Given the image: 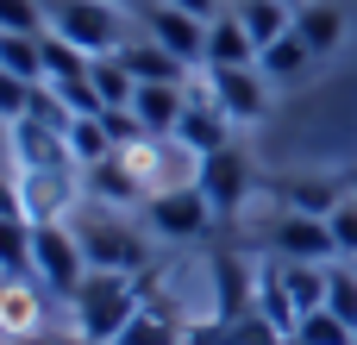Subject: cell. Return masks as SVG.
<instances>
[{
    "label": "cell",
    "mask_w": 357,
    "mask_h": 345,
    "mask_svg": "<svg viewBox=\"0 0 357 345\" xmlns=\"http://www.w3.org/2000/svg\"><path fill=\"white\" fill-rule=\"evenodd\" d=\"M144 308V295L132 289V277H113V270H88V283L75 289L69 302V321L82 345H119V333L132 327V314Z\"/></svg>",
    "instance_id": "cell-1"
},
{
    "label": "cell",
    "mask_w": 357,
    "mask_h": 345,
    "mask_svg": "<svg viewBox=\"0 0 357 345\" xmlns=\"http://www.w3.org/2000/svg\"><path fill=\"white\" fill-rule=\"evenodd\" d=\"M31 277L44 295L56 302H75V289L88 283V251L75 239V226L50 220V226H31Z\"/></svg>",
    "instance_id": "cell-2"
},
{
    "label": "cell",
    "mask_w": 357,
    "mask_h": 345,
    "mask_svg": "<svg viewBox=\"0 0 357 345\" xmlns=\"http://www.w3.org/2000/svg\"><path fill=\"white\" fill-rule=\"evenodd\" d=\"M44 13H50V31L69 38L82 57H113L126 44V19L113 0H50Z\"/></svg>",
    "instance_id": "cell-3"
},
{
    "label": "cell",
    "mask_w": 357,
    "mask_h": 345,
    "mask_svg": "<svg viewBox=\"0 0 357 345\" xmlns=\"http://www.w3.org/2000/svg\"><path fill=\"white\" fill-rule=\"evenodd\" d=\"M75 239H82V251H88V270H113V277H138V270L151 264L144 239H138L132 226H119L113 214H88V220L75 226Z\"/></svg>",
    "instance_id": "cell-4"
},
{
    "label": "cell",
    "mask_w": 357,
    "mask_h": 345,
    "mask_svg": "<svg viewBox=\"0 0 357 345\" xmlns=\"http://www.w3.org/2000/svg\"><path fill=\"white\" fill-rule=\"evenodd\" d=\"M195 189L207 195V207H213L220 220H232V214L245 207V195L257 189V176H251V157H245L238 145H220V151H207V157L195 163Z\"/></svg>",
    "instance_id": "cell-5"
},
{
    "label": "cell",
    "mask_w": 357,
    "mask_h": 345,
    "mask_svg": "<svg viewBox=\"0 0 357 345\" xmlns=\"http://www.w3.org/2000/svg\"><path fill=\"white\" fill-rule=\"evenodd\" d=\"M144 220H151V233H157V239L188 245V239H201L220 214L207 207V195H201L195 182H182V189H157V195H144Z\"/></svg>",
    "instance_id": "cell-6"
},
{
    "label": "cell",
    "mask_w": 357,
    "mask_h": 345,
    "mask_svg": "<svg viewBox=\"0 0 357 345\" xmlns=\"http://www.w3.org/2000/svg\"><path fill=\"white\" fill-rule=\"evenodd\" d=\"M270 251L276 258H295V264H333L339 258L326 214H295V207H282V220L270 226Z\"/></svg>",
    "instance_id": "cell-7"
},
{
    "label": "cell",
    "mask_w": 357,
    "mask_h": 345,
    "mask_svg": "<svg viewBox=\"0 0 357 345\" xmlns=\"http://www.w3.org/2000/svg\"><path fill=\"white\" fill-rule=\"evenodd\" d=\"M144 31H151L176 63H207V19H195V13L157 0V6H144Z\"/></svg>",
    "instance_id": "cell-8"
},
{
    "label": "cell",
    "mask_w": 357,
    "mask_h": 345,
    "mask_svg": "<svg viewBox=\"0 0 357 345\" xmlns=\"http://www.w3.org/2000/svg\"><path fill=\"white\" fill-rule=\"evenodd\" d=\"M264 69L251 63V69H207V94L220 101V113L232 119V126H251V119H264Z\"/></svg>",
    "instance_id": "cell-9"
},
{
    "label": "cell",
    "mask_w": 357,
    "mask_h": 345,
    "mask_svg": "<svg viewBox=\"0 0 357 345\" xmlns=\"http://www.w3.org/2000/svg\"><path fill=\"white\" fill-rule=\"evenodd\" d=\"M13 157H19V170H69L75 163L69 157V132L38 119V113L13 119Z\"/></svg>",
    "instance_id": "cell-10"
},
{
    "label": "cell",
    "mask_w": 357,
    "mask_h": 345,
    "mask_svg": "<svg viewBox=\"0 0 357 345\" xmlns=\"http://www.w3.org/2000/svg\"><path fill=\"white\" fill-rule=\"evenodd\" d=\"M226 126H232V119H226V113H220V101L201 88V94H188V113L176 119V132H169V138H176L182 151L207 157V151H220V145H226Z\"/></svg>",
    "instance_id": "cell-11"
},
{
    "label": "cell",
    "mask_w": 357,
    "mask_h": 345,
    "mask_svg": "<svg viewBox=\"0 0 357 345\" xmlns=\"http://www.w3.org/2000/svg\"><path fill=\"white\" fill-rule=\"evenodd\" d=\"M19 195H25V220L31 226H50V220L69 214L75 182H69V170H19Z\"/></svg>",
    "instance_id": "cell-12"
},
{
    "label": "cell",
    "mask_w": 357,
    "mask_h": 345,
    "mask_svg": "<svg viewBox=\"0 0 357 345\" xmlns=\"http://www.w3.org/2000/svg\"><path fill=\"white\" fill-rule=\"evenodd\" d=\"M132 113H138V126H144L151 138H169L176 119L188 113V94H182V82H138Z\"/></svg>",
    "instance_id": "cell-13"
},
{
    "label": "cell",
    "mask_w": 357,
    "mask_h": 345,
    "mask_svg": "<svg viewBox=\"0 0 357 345\" xmlns=\"http://www.w3.org/2000/svg\"><path fill=\"white\" fill-rule=\"evenodd\" d=\"M257 63V38L245 31L238 13H220L207 25V69H251Z\"/></svg>",
    "instance_id": "cell-14"
},
{
    "label": "cell",
    "mask_w": 357,
    "mask_h": 345,
    "mask_svg": "<svg viewBox=\"0 0 357 345\" xmlns=\"http://www.w3.org/2000/svg\"><path fill=\"white\" fill-rule=\"evenodd\" d=\"M13 333H44V289L25 277H13L0 295V339H13Z\"/></svg>",
    "instance_id": "cell-15"
},
{
    "label": "cell",
    "mask_w": 357,
    "mask_h": 345,
    "mask_svg": "<svg viewBox=\"0 0 357 345\" xmlns=\"http://www.w3.org/2000/svg\"><path fill=\"white\" fill-rule=\"evenodd\" d=\"M257 69H264V82H301V75L314 69V44H307L301 31H282L276 44L257 50Z\"/></svg>",
    "instance_id": "cell-16"
},
{
    "label": "cell",
    "mask_w": 357,
    "mask_h": 345,
    "mask_svg": "<svg viewBox=\"0 0 357 345\" xmlns=\"http://www.w3.org/2000/svg\"><path fill=\"white\" fill-rule=\"evenodd\" d=\"M113 57L126 63V75H132V82H182V69H188V63H176L157 38H144V44H138V38H126Z\"/></svg>",
    "instance_id": "cell-17"
},
{
    "label": "cell",
    "mask_w": 357,
    "mask_h": 345,
    "mask_svg": "<svg viewBox=\"0 0 357 345\" xmlns=\"http://www.w3.org/2000/svg\"><path fill=\"white\" fill-rule=\"evenodd\" d=\"M88 189H94L100 201H144V176L132 170V157H126V151H113V157L88 163Z\"/></svg>",
    "instance_id": "cell-18"
},
{
    "label": "cell",
    "mask_w": 357,
    "mask_h": 345,
    "mask_svg": "<svg viewBox=\"0 0 357 345\" xmlns=\"http://www.w3.org/2000/svg\"><path fill=\"white\" fill-rule=\"evenodd\" d=\"M0 69L19 82H44V31H0Z\"/></svg>",
    "instance_id": "cell-19"
},
{
    "label": "cell",
    "mask_w": 357,
    "mask_h": 345,
    "mask_svg": "<svg viewBox=\"0 0 357 345\" xmlns=\"http://www.w3.org/2000/svg\"><path fill=\"white\" fill-rule=\"evenodd\" d=\"M295 31L314 44V57H333V50L345 44V13H339V6H307V0H301V6H295Z\"/></svg>",
    "instance_id": "cell-20"
},
{
    "label": "cell",
    "mask_w": 357,
    "mask_h": 345,
    "mask_svg": "<svg viewBox=\"0 0 357 345\" xmlns=\"http://www.w3.org/2000/svg\"><path fill=\"white\" fill-rule=\"evenodd\" d=\"M326 277H333V264H295V258H282V289H289L295 314L326 308Z\"/></svg>",
    "instance_id": "cell-21"
},
{
    "label": "cell",
    "mask_w": 357,
    "mask_h": 345,
    "mask_svg": "<svg viewBox=\"0 0 357 345\" xmlns=\"http://www.w3.org/2000/svg\"><path fill=\"white\" fill-rule=\"evenodd\" d=\"M232 13L245 19V31L257 38V50H264V44H276L282 31H295V6H289V0H238Z\"/></svg>",
    "instance_id": "cell-22"
},
{
    "label": "cell",
    "mask_w": 357,
    "mask_h": 345,
    "mask_svg": "<svg viewBox=\"0 0 357 345\" xmlns=\"http://www.w3.org/2000/svg\"><path fill=\"white\" fill-rule=\"evenodd\" d=\"M119 145H113V132H107V119L100 113H75L69 119V157L75 163H100V157H113Z\"/></svg>",
    "instance_id": "cell-23"
},
{
    "label": "cell",
    "mask_w": 357,
    "mask_h": 345,
    "mask_svg": "<svg viewBox=\"0 0 357 345\" xmlns=\"http://www.w3.org/2000/svg\"><path fill=\"white\" fill-rule=\"evenodd\" d=\"M289 345H357V333H351V321H339L333 308H314V314L295 321Z\"/></svg>",
    "instance_id": "cell-24"
},
{
    "label": "cell",
    "mask_w": 357,
    "mask_h": 345,
    "mask_svg": "<svg viewBox=\"0 0 357 345\" xmlns=\"http://www.w3.org/2000/svg\"><path fill=\"white\" fill-rule=\"evenodd\" d=\"M88 82H94V94H100V107H132V94H138V82L126 75V63H119V57H94V69H88Z\"/></svg>",
    "instance_id": "cell-25"
},
{
    "label": "cell",
    "mask_w": 357,
    "mask_h": 345,
    "mask_svg": "<svg viewBox=\"0 0 357 345\" xmlns=\"http://www.w3.org/2000/svg\"><path fill=\"white\" fill-rule=\"evenodd\" d=\"M88 69H94V57H82L69 38H56V31L44 38V82H82Z\"/></svg>",
    "instance_id": "cell-26"
},
{
    "label": "cell",
    "mask_w": 357,
    "mask_h": 345,
    "mask_svg": "<svg viewBox=\"0 0 357 345\" xmlns=\"http://www.w3.org/2000/svg\"><path fill=\"white\" fill-rule=\"evenodd\" d=\"M0 270L31 277V220H0Z\"/></svg>",
    "instance_id": "cell-27"
},
{
    "label": "cell",
    "mask_w": 357,
    "mask_h": 345,
    "mask_svg": "<svg viewBox=\"0 0 357 345\" xmlns=\"http://www.w3.org/2000/svg\"><path fill=\"white\" fill-rule=\"evenodd\" d=\"M226 345H289V333H282L264 308H251L245 321H232V327H226Z\"/></svg>",
    "instance_id": "cell-28"
},
{
    "label": "cell",
    "mask_w": 357,
    "mask_h": 345,
    "mask_svg": "<svg viewBox=\"0 0 357 345\" xmlns=\"http://www.w3.org/2000/svg\"><path fill=\"white\" fill-rule=\"evenodd\" d=\"M282 201H289L295 214H333L345 195H339L333 182H289V189H282Z\"/></svg>",
    "instance_id": "cell-29"
},
{
    "label": "cell",
    "mask_w": 357,
    "mask_h": 345,
    "mask_svg": "<svg viewBox=\"0 0 357 345\" xmlns=\"http://www.w3.org/2000/svg\"><path fill=\"white\" fill-rule=\"evenodd\" d=\"M326 308L339 314V321H351V333H357V264H333V277H326Z\"/></svg>",
    "instance_id": "cell-30"
},
{
    "label": "cell",
    "mask_w": 357,
    "mask_h": 345,
    "mask_svg": "<svg viewBox=\"0 0 357 345\" xmlns=\"http://www.w3.org/2000/svg\"><path fill=\"white\" fill-rule=\"evenodd\" d=\"M326 226H333V245H339V258H351V264H357V195H345V201L326 214Z\"/></svg>",
    "instance_id": "cell-31"
},
{
    "label": "cell",
    "mask_w": 357,
    "mask_h": 345,
    "mask_svg": "<svg viewBox=\"0 0 357 345\" xmlns=\"http://www.w3.org/2000/svg\"><path fill=\"white\" fill-rule=\"evenodd\" d=\"M44 25V0H0V31H38Z\"/></svg>",
    "instance_id": "cell-32"
},
{
    "label": "cell",
    "mask_w": 357,
    "mask_h": 345,
    "mask_svg": "<svg viewBox=\"0 0 357 345\" xmlns=\"http://www.w3.org/2000/svg\"><path fill=\"white\" fill-rule=\"evenodd\" d=\"M25 113H31V82L0 69V119H25Z\"/></svg>",
    "instance_id": "cell-33"
},
{
    "label": "cell",
    "mask_w": 357,
    "mask_h": 345,
    "mask_svg": "<svg viewBox=\"0 0 357 345\" xmlns=\"http://www.w3.org/2000/svg\"><path fill=\"white\" fill-rule=\"evenodd\" d=\"M169 6H182V13H195V19H207V25L226 13V0H169Z\"/></svg>",
    "instance_id": "cell-34"
},
{
    "label": "cell",
    "mask_w": 357,
    "mask_h": 345,
    "mask_svg": "<svg viewBox=\"0 0 357 345\" xmlns=\"http://www.w3.org/2000/svg\"><path fill=\"white\" fill-rule=\"evenodd\" d=\"M13 157V119H0V163Z\"/></svg>",
    "instance_id": "cell-35"
},
{
    "label": "cell",
    "mask_w": 357,
    "mask_h": 345,
    "mask_svg": "<svg viewBox=\"0 0 357 345\" xmlns=\"http://www.w3.org/2000/svg\"><path fill=\"white\" fill-rule=\"evenodd\" d=\"M0 345H50L44 333H13V339H0Z\"/></svg>",
    "instance_id": "cell-36"
},
{
    "label": "cell",
    "mask_w": 357,
    "mask_h": 345,
    "mask_svg": "<svg viewBox=\"0 0 357 345\" xmlns=\"http://www.w3.org/2000/svg\"><path fill=\"white\" fill-rule=\"evenodd\" d=\"M6 283H13V277H6V270H0V295H6Z\"/></svg>",
    "instance_id": "cell-37"
},
{
    "label": "cell",
    "mask_w": 357,
    "mask_h": 345,
    "mask_svg": "<svg viewBox=\"0 0 357 345\" xmlns=\"http://www.w3.org/2000/svg\"><path fill=\"white\" fill-rule=\"evenodd\" d=\"M289 6H301V0H289Z\"/></svg>",
    "instance_id": "cell-38"
},
{
    "label": "cell",
    "mask_w": 357,
    "mask_h": 345,
    "mask_svg": "<svg viewBox=\"0 0 357 345\" xmlns=\"http://www.w3.org/2000/svg\"><path fill=\"white\" fill-rule=\"evenodd\" d=\"M113 6H119V0H113Z\"/></svg>",
    "instance_id": "cell-39"
}]
</instances>
